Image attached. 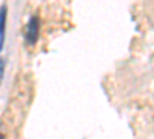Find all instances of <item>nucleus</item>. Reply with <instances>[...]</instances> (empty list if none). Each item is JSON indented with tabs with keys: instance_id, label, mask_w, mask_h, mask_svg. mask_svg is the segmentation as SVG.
<instances>
[{
	"instance_id": "nucleus-1",
	"label": "nucleus",
	"mask_w": 154,
	"mask_h": 139,
	"mask_svg": "<svg viewBox=\"0 0 154 139\" xmlns=\"http://www.w3.org/2000/svg\"><path fill=\"white\" fill-rule=\"evenodd\" d=\"M38 31H40V20L38 17H31L28 22V27H26V42L29 45H34L38 39Z\"/></svg>"
},
{
	"instance_id": "nucleus-2",
	"label": "nucleus",
	"mask_w": 154,
	"mask_h": 139,
	"mask_svg": "<svg viewBox=\"0 0 154 139\" xmlns=\"http://www.w3.org/2000/svg\"><path fill=\"white\" fill-rule=\"evenodd\" d=\"M5 30H6V6L0 8V51L5 43Z\"/></svg>"
},
{
	"instance_id": "nucleus-3",
	"label": "nucleus",
	"mask_w": 154,
	"mask_h": 139,
	"mask_svg": "<svg viewBox=\"0 0 154 139\" xmlns=\"http://www.w3.org/2000/svg\"><path fill=\"white\" fill-rule=\"evenodd\" d=\"M0 139H5V136H3L2 133H0Z\"/></svg>"
}]
</instances>
